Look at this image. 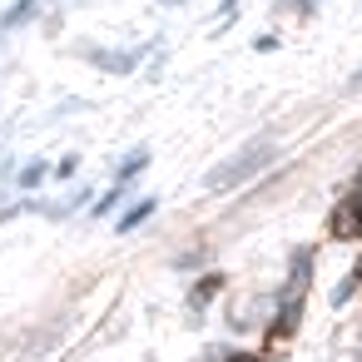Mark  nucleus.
<instances>
[{
  "mask_svg": "<svg viewBox=\"0 0 362 362\" xmlns=\"http://www.w3.org/2000/svg\"><path fill=\"white\" fill-rule=\"evenodd\" d=\"M95 65H105V70H134V60L139 55H90Z\"/></svg>",
  "mask_w": 362,
  "mask_h": 362,
  "instance_id": "423d86ee",
  "label": "nucleus"
},
{
  "mask_svg": "<svg viewBox=\"0 0 362 362\" xmlns=\"http://www.w3.org/2000/svg\"><path fill=\"white\" fill-rule=\"evenodd\" d=\"M154 209H159V204H154V199H144V204H134V209H129V214H124V218H119V228H134V223H144V218H149V214H154Z\"/></svg>",
  "mask_w": 362,
  "mask_h": 362,
  "instance_id": "20e7f679",
  "label": "nucleus"
},
{
  "mask_svg": "<svg viewBox=\"0 0 362 362\" xmlns=\"http://www.w3.org/2000/svg\"><path fill=\"white\" fill-rule=\"evenodd\" d=\"M298 317H303V288H293L288 303H283V313L273 317V342H278V337H293V332H298Z\"/></svg>",
  "mask_w": 362,
  "mask_h": 362,
  "instance_id": "7ed1b4c3",
  "label": "nucleus"
},
{
  "mask_svg": "<svg viewBox=\"0 0 362 362\" xmlns=\"http://www.w3.org/2000/svg\"><path fill=\"white\" fill-rule=\"evenodd\" d=\"M164 6H184V0H164Z\"/></svg>",
  "mask_w": 362,
  "mask_h": 362,
  "instance_id": "9b49d317",
  "label": "nucleus"
},
{
  "mask_svg": "<svg viewBox=\"0 0 362 362\" xmlns=\"http://www.w3.org/2000/svg\"><path fill=\"white\" fill-rule=\"evenodd\" d=\"M139 169H144V149H139V154H134V159H129V164H124V169H119V184H124V179H134V174H139Z\"/></svg>",
  "mask_w": 362,
  "mask_h": 362,
  "instance_id": "6e6552de",
  "label": "nucleus"
},
{
  "mask_svg": "<svg viewBox=\"0 0 362 362\" xmlns=\"http://www.w3.org/2000/svg\"><path fill=\"white\" fill-rule=\"evenodd\" d=\"M332 233L337 238H362V194H352L332 209Z\"/></svg>",
  "mask_w": 362,
  "mask_h": 362,
  "instance_id": "f03ea898",
  "label": "nucleus"
},
{
  "mask_svg": "<svg viewBox=\"0 0 362 362\" xmlns=\"http://www.w3.org/2000/svg\"><path fill=\"white\" fill-rule=\"evenodd\" d=\"M268 159H273V144H268V139H253L248 149H238L233 159H223V164L209 174V189H233V184H248V179H253Z\"/></svg>",
  "mask_w": 362,
  "mask_h": 362,
  "instance_id": "f257e3e1",
  "label": "nucleus"
},
{
  "mask_svg": "<svg viewBox=\"0 0 362 362\" xmlns=\"http://www.w3.org/2000/svg\"><path fill=\"white\" fill-rule=\"evenodd\" d=\"M352 288H357V293H362V263H357V273H352V278H347V288H337V303H342V298H347V293H352Z\"/></svg>",
  "mask_w": 362,
  "mask_h": 362,
  "instance_id": "1a4fd4ad",
  "label": "nucleus"
},
{
  "mask_svg": "<svg viewBox=\"0 0 362 362\" xmlns=\"http://www.w3.org/2000/svg\"><path fill=\"white\" fill-rule=\"evenodd\" d=\"M293 6H298V11H313V0H293Z\"/></svg>",
  "mask_w": 362,
  "mask_h": 362,
  "instance_id": "9d476101",
  "label": "nucleus"
},
{
  "mask_svg": "<svg viewBox=\"0 0 362 362\" xmlns=\"http://www.w3.org/2000/svg\"><path fill=\"white\" fill-rule=\"evenodd\" d=\"M357 80H362V75H357Z\"/></svg>",
  "mask_w": 362,
  "mask_h": 362,
  "instance_id": "f8f14e48",
  "label": "nucleus"
},
{
  "mask_svg": "<svg viewBox=\"0 0 362 362\" xmlns=\"http://www.w3.org/2000/svg\"><path fill=\"white\" fill-rule=\"evenodd\" d=\"M218 288H223V278H218V273H209V278H204V283L194 288V308H204V303H209V298H214Z\"/></svg>",
  "mask_w": 362,
  "mask_h": 362,
  "instance_id": "39448f33",
  "label": "nucleus"
},
{
  "mask_svg": "<svg viewBox=\"0 0 362 362\" xmlns=\"http://www.w3.org/2000/svg\"><path fill=\"white\" fill-rule=\"evenodd\" d=\"M35 6H40V0H21V6L6 16V25H21V21H30V16H35Z\"/></svg>",
  "mask_w": 362,
  "mask_h": 362,
  "instance_id": "0eeeda50",
  "label": "nucleus"
}]
</instances>
